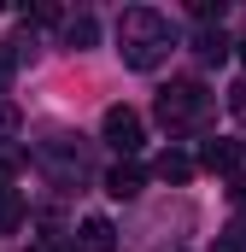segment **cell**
I'll list each match as a JSON object with an SVG mask.
<instances>
[{
  "label": "cell",
  "instance_id": "6da1fadb",
  "mask_svg": "<svg viewBox=\"0 0 246 252\" xmlns=\"http://www.w3.org/2000/svg\"><path fill=\"white\" fill-rule=\"evenodd\" d=\"M118 53H123V64H135V70H153V64L170 53V24L153 12V6H129L123 12V24H118Z\"/></svg>",
  "mask_w": 246,
  "mask_h": 252
},
{
  "label": "cell",
  "instance_id": "7a4b0ae2",
  "mask_svg": "<svg viewBox=\"0 0 246 252\" xmlns=\"http://www.w3.org/2000/svg\"><path fill=\"white\" fill-rule=\"evenodd\" d=\"M205 106H211V94H205L199 82H170V88L158 94V118H164L170 129L199 124V118H205Z\"/></svg>",
  "mask_w": 246,
  "mask_h": 252
},
{
  "label": "cell",
  "instance_id": "3957f363",
  "mask_svg": "<svg viewBox=\"0 0 246 252\" xmlns=\"http://www.w3.org/2000/svg\"><path fill=\"white\" fill-rule=\"evenodd\" d=\"M100 129H106V141H112L118 153H141V141H147V129H141V112H135V106H112Z\"/></svg>",
  "mask_w": 246,
  "mask_h": 252
},
{
  "label": "cell",
  "instance_id": "277c9868",
  "mask_svg": "<svg viewBox=\"0 0 246 252\" xmlns=\"http://www.w3.org/2000/svg\"><path fill=\"white\" fill-rule=\"evenodd\" d=\"M112 247H118L112 223H106V217H88V223H82V235H76V252H112Z\"/></svg>",
  "mask_w": 246,
  "mask_h": 252
},
{
  "label": "cell",
  "instance_id": "5b68a950",
  "mask_svg": "<svg viewBox=\"0 0 246 252\" xmlns=\"http://www.w3.org/2000/svg\"><path fill=\"white\" fill-rule=\"evenodd\" d=\"M106 193H112V199H135V193H141V170H135V164H112V170H106Z\"/></svg>",
  "mask_w": 246,
  "mask_h": 252
},
{
  "label": "cell",
  "instance_id": "8992f818",
  "mask_svg": "<svg viewBox=\"0 0 246 252\" xmlns=\"http://www.w3.org/2000/svg\"><path fill=\"white\" fill-rule=\"evenodd\" d=\"M193 164H205V170H235V164H241V147H235V141H205V153H199Z\"/></svg>",
  "mask_w": 246,
  "mask_h": 252
},
{
  "label": "cell",
  "instance_id": "52a82bcc",
  "mask_svg": "<svg viewBox=\"0 0 246 252\" xmlns=\"http://www.w3.org/2000/svg\"><path fill=\"white\" fill-rule=\"evenodd\" d=\"M199 164L187 158V153H158V164H153V176H164V182H187Z\"/></svg>",
  "mask_w": 246,
  "mask_h": 252
},
{
  "label": "cell",
  "instance_id": "ba28073f",
  "mask_svg": "<svg viewBox=\"0 0 246 252\" xmlns=\"http://www.w3.org/2000/svg\"><path fill=\"white\" fill-rule=\"evenodd\" d=\"M24 223V193L18 188H0V235H12Z\"/></svg>",
  "mask_w": 246,
  "mask_h": 252
},
{
  "label": "cell",
  "instance_id": "9c48e42d",
  "mask_svg": "<svg viewBox=\"0 0 246 252\" xmlns=\"http://www.w3.org/2000/svg\"><path fill=\"white\" fill-rule=\"evenodd\" d=\"M94 35H100V24H94V18H88V12H82V18H70V24H64V41H70V47H94Z\"/></svg>",
  "mask_w": 246,
  "mask_h": 252
},
{
  "label": "cell",
  "instance_id": "30bf717a",
  "mask_svg": "<svg viewBox=\"0 0 246 252\" xmlns=\"http://www.w3.org/2000/svg\"><path fill=\"white\" fill-rule=\"evenodd\" d=\"M12 135H18V106L0 94V141H12Z\"/></svg>",
  "mask_w": 246,
  "mask_h": 252
},
{
  "label": "cell",
  "instance_id": "8fae6325",
  "mask_svg": "<svg viewBox=\"0 0 246 252\" xmlns=\"http://www.w3.org/2000/svg\"><path fill=\"white\" fill-rule=\"evenodd\" d=\"M223 53H229L223 35H199V59H223Z\"/></svg>",
  "mask_w": 246,
  "mask_h": 252
},
{
  "label": "cell",
  "instance_id": "7c38bea8",
  "mask_svg": "<svg viewBox=\"0 0 246 252\" xmlns=\"http://www.w3.org/2000/svg\"><path fill=\"white\" fill-rule=\"evenodd\" d=\"M229 112H235V118H246V76L229 88Z\"/></svg>",
  "mask_w": 246,
  "mask_h": 252
},
{
  "label": "cell",
  "instance_id": "4fadbf2b",
  "mask_svg": "<svg viewBox=\"0 0 246 252\" xmlns=\"http://www.w3.org/2000/svg\"><path fill=\"white\" fill-rule=\"evenodd\" d=\"M229 193H235V199L246 205V176H235V182H229Z\"/></svg>",
  "mask_w": 246,
  "mask_h": 252
},
{
  "label": "cell",
  "instance_id": "5bb4252c",
  "mask_svg": "<svg viewBox=\"0 0 246 252\" xmlns=\"http://www.w3.org/2000/svg\"><path fill=\"white\" fill-rule=\"evenodd\" d=\"M6 76H12V53H0V88H6Z\"/></svg>",
  "mask_w": 246,
  "mask_h": 252
},
{
  "label": "cell",
  "instance_id": "9a60e30c",
  "mask_svg": "<svg viewBox=\"0 0 246 252\" xmlns=\"http://www.w3.org/2000/svg\"><path fill=\"white\" fill-rule=\"evenodd\" d=\"M241 59H246V41H241Z\"/></svg>",
  "mask_w": 246,
  "mask_h": 252
},
{
  "label": "cell",
  "instance_id": "2e32d148",
  "mask_svg": "<svg viewBox=\"0 0 246 252\" xmlns=\"http://www.w3.org/2000/svg\"><path fill=\"white\" fill-rule=\"evenodd\" d=\"M35 252H47V247H35Z\"/></svg>",
  "mask_w": 246,
  "mask_h": 252
}]
</instances>
